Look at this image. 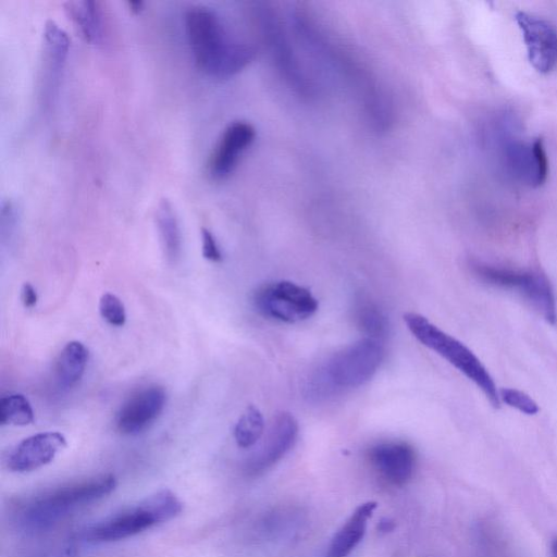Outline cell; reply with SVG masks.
Instances as JSON below:
<instances>
[{
	"label": "cell",
	"mask_w": 557,
	"mask_h": 557,
	"mask_svg": "<svg viewBox=\"0 0 557 557\" xmlns=\"http://www.w3.org/2000/svg\"><path fill=\"white\" fill-rule=\"evenodd\" d=\"M21 298L24 307L33 308L38 300V295L34 286L29 283H25L22 286Z\"/></svg>",
	"instance_id": "27"
},
{
	"label": "cell",
	"mask_w": 557,
	"mask_h": 557,
	"mask_svg": "<svg viewBox=\"0 0 557 557\" xmlns=\"http://www.w3.org/2000/svg\"><path fill=\"white\" fill-rule=\"evenodd\" d=\"M256 129L249 122L233 121L222 132L208 160V172L215 180L227 177L243 152L252 144Z\"/></svg>",
	"instance_id": "10"
},
{
	"label": "cell",
	"mask_w": 557,
	"mask_h": 557,
	"mask_svg": "<svg viewBox=\"0 0 557 557\" xmlns=\"http://www.w3.org/2000/svg\"><path fill=\"white\" fill-rule=\"evenodd\" d=\"M35 420L28 399L22 394H9L0 399V423L2 425H28Z\"/></svg>",
	"instance_id": "23"
},
{
	"label": "cell",
	"mask_w": 557,
	"mask_h": 557,
	"mask_svg": "<svg viewBox=\"0 0 557 557\" xmlns=\"http://www.w3.org/2000/svg\"><path fill=\"white\" fill-rule=\"evenodd\" d=\"M298 431V422L292 413H276L262 446L249 461L250 471H263L281 460L294 446Z\"/></svg>",
	"instance_id": "14"
},
{
	"label": "cell",
	"mask_w": 557,
	"mask_h": 557,
	"mask_svg": "<svg viewBox=\"0 0 557 557\" xmlns=\"http://www.w3.org/2000/svg\"><path fill=\"white\" fill-rule=\"evenodd\" d=\"M263 36L271 47L273 59L285 79L300 92H306L308 87L298 67V63L289 48V44L281 28L275 14L269 9L259 12Z\"/></svg>",
	"instance_id": "15"
},
{
	"label": "cell",
	"mask_w": 557,
	"mask_h": 557,
	"mask_svg": "<svg viewBox=\"0 0 557 557\" xmlns=\"http://www.w3.org/2000/svg\"><path fill=\"white\" fill-rule=\"evenodd\" d=\"M202 256L212 262L222 260V252L214 235L208 228H201Z\"/></svg>",
	"instance_id": "26"
},
{
	"label": "cell",
	"mask_w": 557,
	"mask_h": 557,
	"mask_svg": "<svg viewBox=\"0 0 557 557\" xmlns=\"http://www.w3.org/2000/svg\"><path fill=\"white\" fill-rule=\"evenodd\" d=\"M88 350L77 341L67 343L60 351L55 362L58 383L64 388L75 386L85 373Z\"/></svg>",
	"instance_id": "21"
},
{
	"label": "cell",
	"mask_w": 557,
	"mask_h": 557,
	"mask_svg": "<svg viewBox=\"0 0 557 557\" xmlns=\"http://www.w3.org/2000/svg\"><path fill=\"white\" fill-rule=\"evenodd\" d=\"M515 20L521 32L528 59L540 73H548L557 65V29L548 21L518 11Z\"/></svg>",
	"instance_id": "7"
},
{
	"label": "cell",
	"mask_w": 557,
	"mask_h": 557,
	"mask_svg": "<svg viewBox=\"0 0 557 557\" xmlns=\"http://www.w3.org/2000/svg\"><path fill=\"white\" fill-rule=\"evenodd\" d=\"M499 398L507 406L516 408L525 414H536L540 410L537 404L524 392L516 388L498 389Z\"/></svg>",
	"instance_id": "25"
},
{
	"label": "cell",
	"mask_w": 557,
	"mask_h": 557,
	"mask_svg": "<svg viewBox=\"0 0 557 557\" xmlns=\"http://www.w3.org/2000/svg\"><path fill=\"white\" fill-rule=\"evenodd\" d=\"M154 220L161 246L168 261L175 263L182 251V234L173 205L162 198L156 208Z\"/></svg>",
	"instance_id": "19"
},
{
	"label": "cell",
	"mask_w": 557,
	"mask_h": 557,
	"mask_svg": "<svg viewBox=\"0 0 557 557\" xmlns=\"http://www.w3.org/2000/svg\"><path fill=\"white\" fill-rule=\"evenodd\" d=\"M470 267L473 274L482 282L495 287L515 290L546 322L556 323V299L553 287L544 274L539 271L498 268L481 262H472Z\"/></svg>",
	"instance_id": "5"
},
{
	"label": "cell",
	"mask_w": 557,
	"mask_h": 557,
	"mask_svg": "<svg viewBox=\"0 0 557 557\" xmlns=\"http://www.w3.org/2000/svg\"><path fill=\"white\" fill-rule=\"evenodd\" d=\"M384 357L380 341L363 337L349 344L309 371L302 395L308 401L320 404L357 388L374 376Z\"/></svg>",
	"instance_id": "1"
},
{
	"label": "cell",
	"mask_w": 557,
	"mask_h": 557,
	"mask_svg": "<svg viewBox=\"0 0 557 557\" xmlns=\"http://www.w3.org/2000/svg\"><path fill=\"white\" fill-rule=\"evenodd\" d=\"M376 506L375 502H367L357 507L333 536L325 557H346L362 540L367 521Z\"/></svg>",
	"instance_id": "16"
},
{
	"label": "cell",
	"mask_w": 557,
	"mask_h": 557,
	"mask_svg": "<svg viewBox=\"0 0 557 557\" xmlns=\"http://www.w3.org/2000/svg\"><path fill=\"white\" fill-rule=\"evenodd\" d=\"M69 47L70 39L66 32L54 21L48 20L44 28V60L45 78L49 91L53 89L54 81L59 78L64 66Z\"/></svg>",
	"instance_id": "17"
},
{
	"label": "cell",
	"mask_w": 557,
	"mask_h": 557,
	"mask_svg": "<svg viewBox=\"0 0 557 557\" xmlns=\"http://www.w3.org/2000/svg\"><path fill=\"white\" fill-rule=\"evenodd\" d=\"M99 312L102 319L112 326H122L126 322L125 307L114 294L106 293L101 296Z\"/></svg>",
	"instance_id": "24"
},
{
	"label": "cell",
	"mask_w": 557,
	"mask_h": 557,
	"mask_svg": "<svg viewBox=\"0 0 557 557\" xmlns=\"http://www.w3.org/2000/svg\"><path fill=\"white\" fill-rule=\"evenodd\" d=\"M380 530L381 531H391L393 530L394 528V523L389 520V519H383L381 522H380Z\"/></svg>",
	"instance_id": "29"
},
{
	"label": "cell",
	"mask_w": 557,
	"mask_h": 557,
	"mask_svg": "<svg viewBox=\"0 0 557 557\" xmlns=\"http://www.w3.org/2000/svg\"><path fill=\"white\" fill-rule=\"evenodd\" d=\"M181 500L169 490L148 496L138 506L111 517L87 531L96 542H112L136 535L156 524L171 520L182 511Z\"/></svg>",
	"instance_id": "4"
},
{
	"label": "cell",
	"mask_w": 557,
	"mask_h": 557,
	"mask_svg": "<svg viewBox=\"0 0 557 557\" xmlns=\"http://www.w3.org/2000/svg\"><path fill=\"white\" fill-rule=\"evenodd\" d=\"M166 403L162 386L150 385L133 394L115 416L117 430L127 435L139 434L161 414Z\"/></svg>",
	"instance_id": "9"
},
{
	"label": "cell",
	"mask_w": 557,
	"mask_h": 557,
	"mask_svg": "<svg viewBox=\"0 0 557 557\" xmlns=\"http://www.w3.org/2000/svg\"><path fill=\"white\" fill-rule=\"evenodd\" d=\"M116 486L113 475H103L76 485L58 490L38 500L35 515H55L81 504L89 503L110 494Z\"/></svg>",
	"instance_id": "13"
},
{
	"label": "cell",
	"mask_w": 557,
	"mask_h": 557,
	"mask_svg": "<svg viewBox=\"0 0 557 557\" xmlns=\"http://www.w3.org/2000/svg\"><path fill=\"white\" fill-rule=\"evenodd\" d=\"M368 458L372 467L388 483L403 485L412 476L416 454L403 441H383L370 447Z\"/></svg>",
	"instance_id": "11"
},
{
	"label": "cell",
	"mask_w": 557,
	"mask_h": 557,
	"mask_svg": "<svg viewBox=\"0 0 557 557\" xmlns=\"http://www.w3.org/2000/svg\"><path fill=\"white\" fill-rule=\"evenodd\" d=\"M357 327L369 338L382 342L389 333V321L383 309L369 296L358 295L352 304Z\"/></svg>",
	"instance_id": "20"
},
{
	"label": "cell",
	"mask_w": 557,
	"mask_h": 557,
	"mask_svg": "<svg viewBox=\"0 0 557 557\" xmlns=\"http://www.w3.org/2000/svg\"><path fill=\"white\" fill-rule=\"evenodd\" d=\"M66 447V440L59 432H42L21 441L9 454L8 468L15 472H28L51 462Z\"/></svg>",
	"instance_id": "12"
},
{
	"label": "cell",
	"mask_w": 557,
	"mask_h": 557,
	"mask_svg": "<svg viewBox=\"0 0 557 557\" xmlns=\"http://www.w3.org/2000/svg\"><path fill=\"white\" fill-rule=\"evenodd\" d=\"M404 322L419 343L455 367L482 391L494 408H499L500 398L496 384L472 350L419 313L406 312Z\"/></svg>",
	"instance_id": "3"
},
{
	"label": "cell",
	"mask_w": 557,
	"mask_h": 557,
	"mask_svg": "<svg viewBox=\"0 0 557 557\" xmlns=\"http://www.w3.org/2000/svg\"><path fill=\"white\" fill-rule=\"evenodd\" d=\"M264 432V419L261 411L250 405L242 413L234 426V438L242 448L253 446Z\"/></svg>",
	"instance_id": "22"
},
{
	"label": "cell",
	"mask_w": 557,
	"mask_h": 557,
	"mask_svg": "<svg viewBox=\"0 0 557 557\" xmlns=\"http://www.w3.org/2000/svg\"><path fill=\"white\" fill-rule=\"evenodd\" d=\"M552 555H553V557H557V539L553 543Z\"/></svg>",
	"instance_id": "30"
},
{
	"label": "cell",
	"mask_w": 557,
	"mask_h": 557,
	"mask_svg": "<svg viewBox=\"0 0 557 557\" xmlns=\"http://www.w3.org/2000/svg\"><path fill=\"white\" fill-rule=\"evenodd\" d=\"M252 305L262 317L283 323L307 320L319 307L307 287L285 280L258 286L252 294Z\"/></svg>",
	"instance_id": "6"
},
{
	"label": "cell",
	"mask_w": 557,
	"mask_h": 557,
	"mask_svg": "<svg viewBox=\"0 0 557 557\" xmlns=\"http://www.w3.org/2000/svg\"><path fill=\"white\" fill-rule=\"evenodd\" d=\"M127 4L133 13H139L145 5L144 1L141 0L128 1Z\"/></svg>",
	"instance_id": "28"
},
{
	"label": "cell",
	"mask_w": 557,
	"mask_h": 557,
	"mask_svg": "<svg viewBox=\"0 0 557 557\" xmlns=\"http://www.w3.org/2000/svg\"><path fill=\"white\" fill-rule=\"evenodd\" d=\"M185 29L196 65L211 76H232L255 55L253 47L232 38L216 11L207 5L186 10Z\"/></svg>",
	"instance_id": "2"
},
{
	"label": "cell",
	"mask_w": 557,
	"mask_h": 557,
	"mask_svg": "<svg viewBox=\"0 0 557 557\" xmlns=\"http://www.w3.org/2000/svg\"><path fill=\"white\" fill-rule=\"evenodd\" d=\"M64 10L82 36L91 44L102 42L103 15L98 1L75 0L64 3Z\"/></svg>",
	"instance_id": "18"
},
{
	"label": "cell",
	"mask_w": 557,
	"mask_h": 557,
	"mask_svg": "<svg viewBox=\"0 0 557 557\" xmlns=\"http://www.w3.org/2000/svg\"><path fill=\"white\" fill-rule=\"evenodd\" d=\"M508 172L521 184L539 187L547 178L548 160L541 139H512L503 150Z\"/></svg>",
	"instance_id": "8"
}]
</instances>
